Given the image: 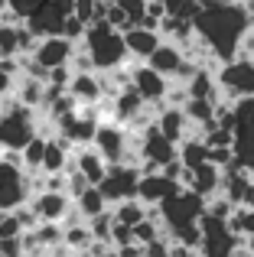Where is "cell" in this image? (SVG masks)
I'll use <instances>...</instances> for the list:
<instances>
[{
	"instance_id": "ba28073f",
	"label": "cell",
	"mask_w": 254,
	"mask_h": 257,
	"mask_svg": "<svg viewBox=\"0 0 254 257\" xmlns=\"http://www.w3.org/2000/svg\"><path fill=\"white\" fill-rule=\"evenodd\" d=\"M52 127H56V134L62 140H69L72 147H82V144H91V137H95V127H98V117H91V114H82L75 107V111L62 114L59 120H52Z\"/></svg>"
},
{
	"instance_id": "9a60e30c",
	"label": "cell",
	"mask_w": 254,
	"mask_h": 257,
	"mask_svg": "<svg viewBox=\"0 0 254 257\" xmlns=\"http://www.w3.org/2000/svg\"><path fill=\"white\" fill-rule=\"evenodd\" d=\"M65 91H69L78 104H95V101L101 98V82H98V72L95 69H91V72H72Z\"/></svg>"
},
{
	"instance_id": "484cf974",
	"label": "cell",
	"mask_w": 254,
	"mask_h": 257,
	"mask_svg": "<svg viewBox=\"0 0 254 257\" xmlns=\"http://www.w3.org/2000/svg\"><path fill=\"white\" fill-rule=\"evenodd\" d=\"M104 20H108V23L114 26V30H121V33L127 30V26H131V23H127V17H124V10L114 4V0H111V4L104 7Z\"/></svg>"
},
{
	"instance_id": "8fae6325",
	"label": "cell",
	"mask_w": 254,
	"mask_h": 257,
	"mask_svg": "<svg viewBox=\"0 0 254 257\" xmlns=\"http://www.w3.org/2000/svg\"><path fill=\"white\" fill-rule=\"evenodd\" d=\"M26 202H30V208L36 212L39 221H62L65 212L72 208V199L65 192H56V189H39Z\"/></svg>"
},
{
	"instance_id": "8992f818",
	"label": "cell",
	"mask_w": 254,
	"mask_h": 257,
	"mask_svg": "<svg viewBox=\"0 0 254 257\" xmlns=\"http://www.w3.org/2000/svg\"><path fill=\"white\" fill-rule=\"evenodd\" d=\"M26 199H30L26 170L10 160H0V212H10V208L23 205Z\"/></svg>"
},
{
	"instance_id": "1f68e13d",
	"label": "cell",
	"mask_w": 254,
	"mask_h": 257,
	"mask_svg": "<svg viewBox=\"0 0 254 257\" xmlns=\"http://www.w3.org/2000/svg\"><path fill=\"white\" fill-rule=\"evenodd\" d=\"M95 4H108V0H95Z\"/></svg>"
},
{
	"instance_id": "7c38bea8",
	"label": "cell",
	"mask_w": 254,
	"mask_h": 257,
	"mask_svg": "<svg viewBox=\"0 0 254 257\" xmlns=\"http://www.w3.org/2000/svg\"><path fill=\"white\" fill-rule=\"evenodd\" d=\"M72 166H75L91 186H98L101 176H104V170H108V160H104L91 144H82V147H72Z\"/></svg>"
},
{
	"instance_id": "d4e9b609",
	"label": "cell",
	"mask_w": 254,
	"mask_h": 257,
	"mask_svg": "<svg viewBox=\"0 0 254 257\" xmlns=\"http://www.w3.org/2000/svg\"><path fill=\"white\" fill-rule=\"evenodd\" d=\"M85 26H88V23H85V20H78L75 13L69 10V13H65V20H62V30H59V33H62L65 39H72V43H78V39L85 36Z\"/></svg>"
},
{
	"instance_id": "603a6c76",
	"label": "cell",
	"mask_w": 254,
	"mask_h": 257,
	"mask_svg": "<svg viewBox=\"0 0 254 257\" xmlns=\"http://www.w3.org/2000/svg\"><path fill=\"white\" fill-rule=\"evenodd\" d=\"M20 56L17 46V23H0V59Z\"/></svg>"
},
{
	"instance_id": "4dcf8cb0",
	"label": "cell",
	"mask_w": 254,
	"mask_h": 257,
	"mask_svg": "<svg viewBox=\"0 0 254 257\" xmlns=\"http://www.w3.org/2000/svg\"><path fill=\"white\" fill-rule=\"evenodd\" d=\"M244 254H254V234H244Z\"/></svg>"
},
{
	"instance_id": "5b68a950",
	"label": "cell",
	"mask_w": 254,
	"mask_h": 257,
	"mask_svg": "<svg viewBox=\"0 0 254 257\" xmlns=\"http://www.w3.org/2000/svg\"><path fill=\"white\" fill-rule=\"evenodd\" d=\"M91 147H95L108 163H121L124 153L131 150V131H127L121 120H98Z\"/></svg>"
},
{
	"instance_id": "3957f363",
	"label": "cell",
	"mask_w": 254,
	"mask_h": 257,
	"mask_svg": "<svg viewBox=\"0 0 254 257\" xmlns=\"http://www.w3.org/2000/svg\"><path fill=\"white\" fill-rule=\"evenodd\" d=\"M205 212V195L192 192L189 186H183L179 192H173L170 199L160 202V215H163V234H170L173 228H183L189 221H199V215Z\"/></svg>"
},
{
	"instance_id": "7a4b0ae2",
	"label": "cell",
	"mask_w": 254,
	"mask_h": 257,
	"mask_svg": "<svg viewBox=\"0 0 254 257\" xmlns=\"http://www.w3.org/2000/svg\"><path fill=\"white\" fill-rule=\"evenodd\" d=\"M39 114L33 107L20 104L13 94L0 101V150H20L26 140L36 134Z\"/></svg>"
},
{
	"instance_id": "52a82bcc",
	"label": "cell",
	"mask_w": 254,
	"mask_h": 257,
	"mask_svg": "<svg viewBox=\"0 0 254 257\" xmlns=\"http://www.w3.org/2000/svg\"><path fill=\"white\" fill-rule=\"evenodd\" d=\"M131 85L137 88V94L144 101H166V88H170V78L160 75L157 69H150L140 59H131Z\"/></svg>"
},
{
	"instance_id": "ac0fdd59",
	"label": "cell",
	"mask_w": 254,
	"mask_h": 257,
	"mask_svg": "<svg viewBox=\"0 0 254 257\" xmlns=\"http://www.w3.org/2000/svg\"><path fill=\"white\" fill-rule=\"evenodd\" d=\"M192 33H196V30H192V20L170 17V13L160 20V36H163V39H173L176 46H186L192 39Z\"/></svg>"
},
{
	"instance_id": "f1b7e54d",
	"label": "cell",
	"mask_w": 254,
	"mask_h": 257,
	"mask_svg": "<svg viewBox=\"0 0 254 257\" xmlns=\"http://www.w3.org/2000/svg\"><path fill=\"white\" fill-rule=\"evenodd\" d=\"M244 234H254V208L244 205Z\"/></svg>"
},
{
	"instance_id": "44dd1931",
	"label": "cell",
	"mask_w": 254,
	"mask_h": 257,
	"mask_svg": "<svg viewBox=\"0 0 254 257\" xmlns=\"http://www.w3.org/2000/svg\"><path fill=\"white\" fill-rule=\"evenodd\" d=\"M43 147H46V137H43V134H33V137L20 147L23 170H39V163H43Z\"/></svg>"
},
{
	"instance_id": "5bb4252c",
	"label": "cell",
	"mask_w": 254,
	"mask_h": 257,
	"mask_svg": "<svg viewBox=\"0 0 254 257\" xmlns=\"http://www.w3.org/2000/svg\"><path fill=\"white\" fill-rule=\"evenodd\" d=\"M121 36H124V46H127V56L140 59V62H144V59L160 46V39H163L160 30H147V26H127Z\"/></svg>"
},
{
	"instance_id": "cb8c5ba5",
	"label": "cell",
	"mask_w": 254,
	"mask_h": 257,
	"mask_svg": "<svg viewBox=\"0 0 254 257\" xmlns=\"http://www.w3.org/2000/svg\"><path fill=\"white\" fill-rule=\"evenodd\" d=\"M163 7H166V13L170 17H183V20H192L199 13V0H163Z\"/></svg>"
},
{
	"instance_id": "9c48e42d",
	"label": "cell",
	"mask_w": 254,
	"mask_h": 257,
	"mask_svg": "<svg viewBox=\"0 0 254 257\" xmlns=\"http://www.w3.org/2000/svg\"><path fill=\"white\" fill-rule=\"evenodd\" d=\"M75 49L72 39H65L62 33H49V36H39L36 39V49L30 52L43 69H56V65H69V56Z\"/></svg>"
},
{
	"instance_id": "277c9868",
	"label": "cell",
	"mask_w": 254,
	"mask_h": 257,
	"mask_svg": "<svg viewBox=\"0 0 254 257\" xmlns=\"http://www.w3.org/2000/svg\"><path fill=\"white\" fill-rule=\"evenodd\" d=\"M137 179H140L137 166H131V163H108V170H104L98 189H101L104 202L114 205V202H121V199H134V195H137Z\"/></svg>"
},
{
	"instance_id": "6da1fadb",
	"label": "cell",
	"mask_w": 254,
	"mask_h": 257,
	"mask_svg": "<svg viewBox=\"0 0 254 257\" xmlns=\"http://www.w3.org/2000/svg\"><path fill=\"white\" fill-rule=\"evenodd\" d=\"M85 46V52L91 56V65L95 69H114V65L127 62V46H124V36L121 30L108 23V20H91L85 26V36L78 39Z\"/></svg>"
},
{
	"instance_id": "2e32d148",
	"label": "cell",
	"mask_w": 254,
	"mask_h": 257,
	"mask_svg": "<svg viewBox=\"0 0 254 257\" xmlns=\"http://www.w3.org/2000/svg\"><path fill=\"white\" fill-rule=\"evenodd\" d=\"M153 120H157L160 134L170 137L173 144H179V140L189 134V117L183 114V107H179V104H163V111H160Z\"/></svg>"
},
{
	"instance_id": "4fadbf2b",
	"label": "cell",
	"mask_w": 254,
	"mask_h": 257,
	"mask_svg": "<svg viewBox=\"0 0 254 257\" xmlns=\"http://www.w3.org/2000/svg\"><path fill=\"white\" fill-rule=\"evenodd\" d=\"M186 59V52H183V46H176L173 39H160V46L150 52V56L144 59L150 69H157L160 75H166V78H173L176 75V69H179V62Z\"/></svg>"
},
{
	"instance_id": "ffe728a7",
	"label": "cell",
	"mask_w": 254,
	"mask_h": 257,
	"mask_svg": "<svg viewBox=\"0 0 254 257\" xmlns=\"http://www.w3.org/2000/svg\"><path fill=\"white\" fill-rule=\"evenodd\" d=\"M72 202H75V208H78L82 218H91V215H98V212L108 208V202H104V195H101V189H98V186H88L85 192H78Z\"/></svg>"
},
{
	"instance_id": "83f0119b",
	"label": "cell",
	"mask_w": 254,
	"mask_h": 257,
	"mask_svg": "<svg viewBox=\"0 0 254 257\" xmlns=\"http://www.w3.org/2000/svg\"><path fill=\"white\" fill-rule=\"evenodd\" d=\"M36 4H43V0H7V7H13L20 17H26V13H30Z\"/></svg>"
},
{
	"instance_id": "f546056e",
	"label": "cell",
	"mask_w": 254,
	"mask_h": 257,
	"mask_svg": "<svg viewBox=\"0 0 254 257\" xmlns=\"http://www.w3.org/2000/svg\"><path fill=\"white\" fill-rule=\"evenodd\" d=\"M241 205H248V208H254V179H251L248 192H244V202H241Z\"/></svg>"
},
{
	"instance_id": "7402d4cb",
	"label": "cell",
	"mask_w": 254,
	"mask_h": 257,
	"mask_svg": "<svg viewBox=\"0 0 254 257\" xmlns=\"http://www.w3.org/2000/svg\"><path fill=\"white\" fill-rule=\"evenodd\" d=\"M17 72H20L17 56L0 59V101H4L7 94H13V78H17Z\"/></svg>"
},
{
	"instance_id": "4316f807",
	"label": "cell",
	"mask_w": 254,
	"mask_h": 257,
	"mask_svg": "<svg viewBox=\"0 0 254 257\" xmlns=\"http://www.w3.org/2000/svg\"><path fill=\"white\" fill-rule=\"evenodd\" d=\"M205 160H209V163H215V166H222V170H225V166H228V163H231L235 157H231V147H209V153H205Z\"/></svg>"
},
{
	"instance_id": "d6986e66",
	"label": "cell",
	"mask_w": 254,
	"mask_h": 257,
	"mask_svg": "<svg viewBox=\"0 0 254 257\" xmlns=\"http://www.w3.org/2000/svg\"><path fill=\"white\" fill-rule=\"evenodd\" d=\"M91 241V231H88V221H72V225H62V244L65 251H78L85 254V247H88Z\"/></svg>"
},
{
	"instance_id": "e0dca14e",
	"label": "cell",
	"mask_w": 254,
	"mask_h": 257,
	"mask_svg": "<svg viewBox=\"0 0 254 257\" xmlns=\"http://www.w3.org/2000/svg\"><path fill=\"white\" fill-rule=\"evenodd\" d=\"M218 186H222V166L209 163V160H202L199 166H192V179H189L192 192H199V195L209 199V195L218 192Z\"/></svg>"
},
{
	"instance_id": "30bf717a",
	"label": "cell",
	"mask_w": 254,
	"mask_h": 257,
	"mask_svg": "<svg viewBox=\"0 0 254 257\" xmlns=\"http://www.w3.org/2000/svg\"><path fill=\"white\" fill-rule=\"evenodd\" d=\"M179 182L170 179V176H163V170H153V173H140L137 179V199L144 202V205H160L163 199H170L173 192H179Z\"/></svg>"
}]
</instances>
